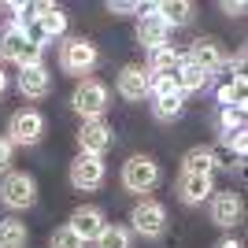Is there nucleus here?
I'll use <instances>...</instances> for the list:
<instances>
[{"instance_id": "obj_1", "label": "nucleus", "mask_w": 248, "mask_h": 248, "mask_svg": "<svg viewBox=\"0 0 248 248\" xmlns=\"http://www.w3.org/2000/svg\"><path fill=\"white\" fill-rule=\"evenodd\" d=\"M41 52H45L41 45H30L26 33L15 22H8L0 30V60H11V63H19V67H33V63H41Z\"/></svg>"}, {"instance_id": "obj_2", "label": "nucleus", "mask_w": 248, "mask_h": 248, "mask_svg": "<svg viewBox=\"0 0 248 248\" xmlns=\"http://www.w3.org/2000/svg\"><path fill=\"white\" fill-rule=\"evenodd\" d=\"M71 108L78 115H82L85 123H93V119H100L104 111H108V85L96 82V78H85L78 89H74L71 96Z\"/></svg>"}, {"instance_id": "obj_3", "label": "nucleus", "mask_w": 248, "mask_h": 248, "mask_svg": "<svg viewBox=\"0 0 248 248\" xmlns=\"http://www.w3.org/2000/svg\"><path fill=\"white\" fill-rule=\"evenodd\" d=\"M33 200H37V186H33L30 174H22V170L4 174V182H0V204H4V207H11V211H26Z\"/></svg>"}, {"instance_id": "obj_4", "label": "nucleus", "mask_w": 248, "mask_h": 248, "mask_svg": "<svg viewBox=\"0 0 248 248\" xmlns=\"http://www.w3.org/2000/svg\"><path fill=\"white\" fill-rule=\"evenodd\" d=\"M60 67L67 74H89L96 67V45L85 37H67L60 45Z\"/></svg>"}, {"instance_id": "obj_5", "label": "nucleus", "mask_w": 248, "mask_h": 248, "mask_svg": "<svg viewBox=\"0 0 248 248\" xmlns=\"http://www.w3.org/2000/svg\"><path fill=\"white\" fill-rule=\"evenodd\" d=\"M8 141L11 145H37L45 137V115L37 111V108H22V111H15L11 115V123H8Z\"/></svg>"}, {"instance_id": "obj_6", "label": "nucleus", "mask_w": 248, "mask_h": 248, "mask_svg": "<svg viewBox=\"0 0 248 248\" xmlns=\"http://www.w3.org/2000/svg\"><path fill=\"white\" fill-rule=\"evenodd\" d=\"M159 182V163L152 155H130L123 163V186L130 193H148Z\"/></svg>"}, {"instance_id": "obj_7", "label": "nucleus", "mask_w": 248, "mask_h": 248, "mask_svg": "<svg viewBox=\"0 0 248 248\" xmlns=\"http://www.w3.org/2000/svg\"><path fill=\"white\" fill-rule=\"evenodd\" d=\"M130 222H134V230L141 233V237H163L167 230V207L159 204V200H141V204L130 211Z\"/></svg>"}, {"instance_id": "obj_8", "label": "nucleus", "mask_w": 248, "mask_h": 248, "mask_svg": "<svg viewBox=\"0 0 248 248\" xmlns=\"http://www.w3.org/2000/svg\"><path fill=\"white\" fill-rule=\"evenodd\" d=\"M137 41L145 45L148 52H159V48H167V37H170V30L163 26V19L155 15V4H141L137 8Z\"/></svg>"}, {"instance_id": "obj_9", "label": "nucleus", "mask_w": 248, "mask_h": 248, "mask_svg": "<svg viewBox=\"0 0 248 248\" xmlns=\"http://www.w3.org/2000/svg\"><path fill=\"white\" fill-rule=\"evenodd\" d=\"M67 174H71L74 189H85V193H89V189H100L104 186V159L100 155H89V152H78L71 159V170H67Z\"/></svg>"}, {"instance_id": "obj_10", "label": "nucleus", "mask_w": 248, "mask_h": 248, "mask_svg": "<svg viewBox=\"0 0 248 248\" xmlns=\"http://www.w3.org/2000/svg\"><path fill=\"white\" fill-rule=\"evenodd\" d=\"M148 71L145 67H137V63H126L123 71L115 74V89H119V96L123 100H145L148 96Z\"/></svg>"}, {"instance_id": "obj_11", "label": "nucleus", "mask_w": 248, "mask_h": 248, "mask_svg": "<svg viewBox=\"0 0 248 248\" xmlns=\"http://www.w3.org/2000/svg\"><path fill=\"white\" fill-rule=\"evenodd\" d=\"M241 215H245V207H241V197L233 193V189H226V193H215L211 197V222L222 230H233L241 222Z\"/></svg>"}, {"instance_id": "obj_12", "label": "nucleus", "mask_w": 248, "mask_h": 248, "mask_svg": "<svg viewBox=\"0 0 248 248\" xmlns=\"http://www.w3.org/2000/svg\"><path fill=\"white\" fill-rule=\"evenodd\" d=\"M67 226H71L74 233L89 245V241L100 237V230L108 226V222H104V211H100V207H74L71 218H67Z\"/></svg>"}, {"instance_id": "obj_13", "label": "nucleus", "mask_w": 248, "mask_h": 248, "mask_svg": "<svg viewBox=\"0 0 248 248\" xmlns=\"http://www.w3.org/2000/svg\"><path fill=\"white\" fill-rule=\"evenodd\" d=\"M108 145H111V130H108V123H104V119L82 123V130H78V148H82V152L104 155V152H108Z\"/></svg>"}, {"instance_id": "obj_14", "label": "nucleus", "mask_w": 248, "mask_h": 248, "mask_svg": "<svg viewBox=\"0 0 248 248\" xmlns=\"http://www.w3.org/2000/svg\"><path fill=\"white\" fill-rule=\"evenodd\" d=\"M48 89H52V78H48V71H45L41 63L19 67V93L26 96V100H41V96H48Z\"/></svg>"}, {"instance_id": "obj_15", "label": "nucleus", "mask_w": 248, "mask_h": 248, "mask_svg": "<svg viewBox=\"0 0 248 248\" xmlns=\"http://www.w3.org/2000/svg\"><path fill=\"white\" fill-rule=\"evenodd\" d=\"M186 60L193 63V67H200V71L215 74L218 67H222V48H218L215 37H200V41H193V48H189Z\"/></svg>"}, {"instance_id": "obj_16", "label": "nucleus", "mask_w": 248, "mask_h": 248, "mask_svg": "<svg viewBox=\"0 0 248 248\" xmlns=\"http://www.w3.org/2000/svg\"><path fill=\"white\" fill-rule=\"evenodd\" d=\"M182 63H186V56L167 45V48H159V52L148 56V78H178Z\"/></svg>"}, {"instance_id": "obj_17", "label": "nucleus", "mask_w": 248, "mask_h": 248, "mask_svg": "<svg viewBox=\"0 0 248 248\" xmlns=\"http://www.w3.org/2000/svg\"><path fill=\"white\" fill-rule=\"evenodd\" d=\"M178 197L186 204H204L211 197V174H182L178 178Z\"/></svg>"}, {"instance_id": "obj_18", "label": "nucleus", "mask_w": 248, "mask_h": 248, "mask_svg": "<svg viewBox=\"0 0 248 248\" xmlns=\"http://www.w3.org/2000/svg\"><path fill=\"white\" fill-rule=\"evenodd\" d=\"M155 15L163 19L167 30H170V26H186V22L193 19V4H189V0H159V4H155Z\"/></svg>"}, {"instance_id": "obj_19", "label": "nucleus", "mask_w": 248, "mask_h": 248, "mask_svg": "<svg viewBox=\"0 0 248 248\" xmlns=\"http://www.w3.org/2000/svg\"><path fill=\"white\" fill-rule=\"evenodd\" d=\"M37 26H41L45 37H63L67 33V15H63L56 4H37Z\"/></svg>"}, {"instance_id": "obj_20", "label": "nucleus", "mask_w": 248, "mask_h": 248, "mask_svg": "<svg viewBox=\"0 0 248 248\" xmlns=\"http://www.w3.org/2000/svg\"><path fill=\"white\" fill-rule=\"evenodd\" d=\"M178 93L186 96V93H200V89H207V82H211V74L207 71H200V67H193V63H182V71H178Z\"/></svg>"}, {"instance_id": "obj_21", "label": "nucleus", "mask_w": 248, "mask_h": 248, "mask_svg": "<svg viewBox=\"0 0 248 248\" xmlns=\"http://www.w3.org/2000/svg\"><path fill=\"white\" fill-rule=\"evenodd\" d=\"M245 100H248V78L245 74H233V78L218 89V104H222V108H245Z\"/></svg>"}, {"instance_id": "obj_22", "label": "nucleus", "mask_w": 248, "mask_h": 248, "mask_svg": "<svg viewBox=\"0 0 248 248\" xmlns=\"http://www.w3.org/2000/svg\"><path fill=\"white\" fill-rule=\"evenodd\" d=\"M182 111H186V96H182V93L155 96V104H152V115L159 119V123H174V119H178Z\"/></svg>"}, {"instance_id": "obj_23", "label": "nucleus", "mask_w": 248, "mask_h": 248, "mask_svg": "<svg viewBox=\"0 0 248 248\" xmlns=\"http://www.w3.org/2000/svg\"><path fill=\"white\" fill-rule=\"evenodd\" d=\"M215 170V163H211V148H189L186 155H182V174H211Z\"/></svg>"}, {"instance_id": "obj_24", "label": "nucleus", "mask_w": 248, "mask_h": 248, "mask_svg": "<svg viewBox=\"0 0 248 248\" xmlns=\"http://www.w3.org/2000/svg\"><path fill=\"white\" fill-rule=\"evenodd\" d=\"M26 241H30V233L22 222H15V218L0 222V248H26Z\"/></svg>"}, {"instance_id": "obj_25", "label": "nucleus", "mask_w": 248, "mask_h": 248, "mask_svg": "<svg viewBox=\"0 0 248 248\" xmlns=\"http://www.w3.org/2000/svg\"><path fill=\"white\" fill-rule=\"evenodd\" d=\"M96 248H130V230L126 226H104L100 237H96Z\"/></svg>"}, {"instance_id": "obj_26", "label": "nucleus", "mask_w": 248, "mask_h": 248, "mask_svg": "<svg viewBox=\"0 0 248 248\" xmlns=\"http://www.w3.org/2000/svg\"><path fill=\"white\" fill-rule=\"evenodd\" d=\"M218 126H222V137L241 134L245 130V108H222L218 111Z\"/></svg>"}, {"instance_id": "obj_27", "label": "nucleus", "mask_w": 248, "mask_h": 248, "mask_svg": "<svg viewBox=\"0 0 248 248\" xmlns=\"http://www.w3.org/2000/svg\"><path fill=\"white\" fill-rule=\"evenodd\" d=\"M48 248H85V241L74 233L71 226H60L56 233H52V241H48Z\"/></svg>"}, {"instance_id": "obj_28", "label": "nucleus", "mask_w": 248, "mask_h": 248, "mask_svg": "<svg viewBox=\"0 0 248 248\" xmlns=\"http://www.w3.org/2000/svg\"><path fill=\"white\" fill-rule=\"evenodd\" d=\"M211 163H215V167H237V163H241V155L233 152L226 141H218V145L211 148Z\"/></svg>"}, {"instance_id": "obj_29", "label": "nucleus", "mask_w": 248, "mask_h": 248, "mask_svg": "<svg viewBox=\"0 0 248 248\" xmlns=\"http://www.w3.org/2000/svg\"><path fill=\"white\" fill-rule=\"evenodd\" d=\"M137 8H141V4H134V0H111V4H108L111 15H134Z\"/></svg>"}, {"instance_id": "obj_30", "label": "nucleus", "mask_w": 248, "mask_h": 248, "mask_svg": "<svg viewBox=\"0 0 248 248\" xmlns=\"http://www.w3.org/2000/svg\"><path fill=\"white\" fill-rule=\"evenodd\" d=\"M8 167H11V141L0 137V170H8Z\"/></svg>"}, {"instance_id": "obj_31", "label": "nucleus", "mask_w": 248, "mask_h": 248, "mask_svg": "<svg viewBox=\"0 0 248 248\" xmlns=\"http://www.w3.org/2000/svg\"><path fill=\"white\" fill-rule=\"evenodd\" d=\"M222 11H226L230 19H237V15H245V4H241V0H237V4H233V0H226V4H222Z\"/></svg>"}, {"instance_id": "obj_32", "label": "nucleus", "mask_w": 248, "mask_h": 248, "mask_svg": "<svg viewBox=\"0 0 248 248\" xmlns=\"http://www.w3.org/2000/svg\"><path fill=\"white\" fill-rule=\"evenodd\" d=\"M215 248H241V241H233V237H226V241H218Z\"/></svg>"}, {"instance_id": "obj_33", "label": "nucleus", "mask_w": 248, "mask_h": 248, "mask_svg": "<svg viewBox=\"0 0 248 248\" xmlns=\"http://www.w3.org/2000/svg\"><path fill=\"white\" fill-rule=\"evenodd\" d=\"M8 93V74H4V67H0V96Z\"/></svg>"}]
</instances>
